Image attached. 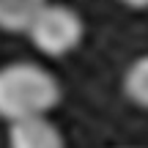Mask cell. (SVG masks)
<instances>
[{"label": "cell", "instance_id": "cell-1", "mask_svg": "<svg viewBox=\"0 0 148 148\" xmlns=\"http://www.w3.org/2000/svg\"><path fill=\"white\" fill-rule=\"evenodd\" d=\"M60 101V85L49 69L30 60L0 66V118L22 121L47 115Z\"/></svg>", "mask_w": 148, "mask_h": 148}, {"label": "cell", "instance_id": "cell-6", "mask_svg": "<svg viewBox=\"0 0 148 148\" xmlns=\"http://www.w3.org/2000/svg\"><path fill=\"white\" fill-rule=\"evenodd\" d=\"M121 3L129 8H148V0H121Z\"/></svg>", "mask_w": 148, "mask_h": 148}, {"label": "cell", "instance_id": "cell-5", "mask_svg": "<svg viewBox=\"0 0 148 148\" xmlns=\"http://www.w3.org/2000/svg\"><path fill=\"white\" fill-rule=\"evenodd\" d=\"M123 96L134 107L148 110V52L134 58L123 74Z\"/></svg>", "mask_w": 148, "mask_h": 148}, {"label": "cell", "instance_id": "cell-3", "mask_svg": "<svg viewBox=\"0 0 148 148\" xmlns=\"http://www.w3.org/2000/svg\"><path fill=\"white\" fill-rule=\"evenodd\" d=\"M8 148H66V143L58 126L47 115H33L22 121H11Z\"/></svg>", "mask_w": 148, "mask_h": 148}, {"label": "cell", "instance_id": "cell-2", "mask_svg": "<svg viewBox=\"0 0 148 148\" xmlns=\"http://www.w3.org/2000/svg\"><path fill=\"white\" fill-rule=\"evenodd\" d=\"M27 36H30L33 47L47 58H63L74 52L85 36L82 16L66 3H44L33 22L27 25Z\"/></svg>", "mask_w": 148, "mask_h": 148}, {"label": "cell", "instance_id": "cell-4", "mask_svg": "<svg viewBox=\"0 0 148 148\" xmlns=\"http://www.w3.org/2000/svg\"><path fill=\"white\" fill-rule=\"evenodd\" d=\"M47 0H0V30L22 33Z\"/></svg>", "mask_w": 148, "mask_h": 148}]
</instances>
